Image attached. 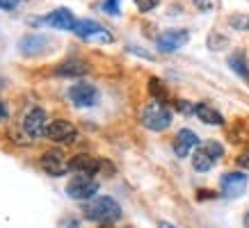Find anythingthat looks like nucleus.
Masks as SVG:
<instances>
[{"instance_id": "obj_1", "label": "nucleus", "mask_w": 249, "mask_h": 228, "mask_svg": "<svg viewBox=\"0 0 249 228\" xmlns=\"http://www.w3.org/2000/svg\"><path fill=\"white\" fill-rule=\"evenodd\" d=\"M83 212L89 221L114 224V221L121 219V205L112 196H94L83 205Z\"/></svg>"}, {"instance_id": "obj_15", "label": "nucleus", "mask_w": 249, "mask_h": 228, "mask_svg": "<svg viewBox=\"0 0 249 228\" xmlns=\"http://www.w3.org/2000/svg\"><path fill=\"white\" fill-rule=\"evenodd\" d=\"M55 71H57V76H85V73L89 71V64L73 57V60L62 62V64L55 68Z\"/></svg>"}, {"instance_id": "obj_5", "label": "nucleus", "mask_w": 249, "mask_h": 228, "mask_svg": "<svg viewBox=\"0 0 249 228\" xmlns=\"http://www.w3.org/2000/svg\"><path fill=\"white\" fill-rule=\"evenodd\" d=\"M46 137L53 139V142H60V144H73L78 137L76 126L67 119H55V121L48 123V130H46Z\"/></svg>"}, {"instance_id": "obj_3", "label": "nucleus", "mask_w": 249, "mask_h": 228, "mask_svg": "<svg viewBox=\"0 0 249 228\" xmlns=\"http://www.w3.org/2000/svg\"><path fill=\"white\" fill-rule=\"evenodd\" d=\"M98 192V180L94 176H80L78 174L76 178H71L67 185V194L76 201H89V198L96 196Z\"/></svg>"}, {"instance_id": "obj_28", "label": "nucleus", "mask_w": 249, "mask_h": 228, "mask_svg": "<svg viewBox=\"0 0 249 228\" xmlns=\"http://www.w3.org/2000/svg\"><path fill=\"white\" fill-rule=\"evenodd\" d=\"M178 110H181V112H192L190 103H185V100H178Z\"/></svg>"}, {"instance_id": "obj_4", "label": "nucleus", "mask_w": 249, "mask_h": 228, "mask_svg": "<svg viewBox=\"0 0 249 228\" xmlns=\"http://www.w3.org/2000/svg\"><path fill=\"white\" fill-rule=\"evenodd\" d=\"M69 169L76 171L80 176H96L98 171H112V169L106 164V160H98V158H91L87 153H80V155H73L69 160Z\"/></svg>"}, {"instance_id": "obj_13", "label": "nucleus", "mask_w": 249, "mask_h": 228, "mask_svg": "<svg viewBox=\"0 0 249 228\" xmlns=\"http://www.w3.org/2000/svg\"><path fill=\"white\" fill-rule=\"evenodd\" d=\"M41 23L51 25V28H55V30H76V23H78V21L73 18L71 9L60 7V9H53V12L46 16Z\"/></svg>"}, {"instance_id": "obj_32", "label": "nucleus", "mask_w": 249, "mask_h": 228, "mask_svg": "<svg viewBox=\"0 0 249 228\" xmlns=\"http://www.w3.org/2000/svg\"><path fill=\"white\" fill-rule=\"evenodd\" d=\"M160 228H174L172 224H165V221H162V224H160Z\"/></svg>"}, {"instance_id": "obj_19", "label": "nucleus", "mask_w": 249, "mask_h": 228, "mask_svg": "<svg viewBox=\"0 0 249 228\" xmlns=\"http://www.w3.org/2000/svg\"><path fill=\"white\" fill-rule=\"evenodd\" d=\"M149 89H151V94L156 96V100H160V103H165V100L169 98V91L165 89V84L160 82L158 78H151V80H149Z\"/></svg>"}, {"instance_id": "obj_6", "label": "nucleus", "mask_w": 249, "mask_h": 228, "mask_svg": "<svg viewBox=\"0 0 249 228\" xmlns=\"http://www.w3.org/2000/svg\"><path fill=\"white\" fill-rule=\"evenodd\" d=\"M78 37L83 39H89V41H98V44H110L112 41V34L96 21H89V18H85V21H78L76 23V30H73Z\"/></svg>"}, {"instance_id": "obj_17", "label": "nucleus", "mask_w": 249, "mask_h": 228, "mask_svg": "<svg viewBox=\"0 0 249 228\" xmlns=\"http://www.w3.org/2000/svg\"><path fill=\"white\" fill-rule=\"evenodd\" d=\"M46 46H48V39L44 34H28L21 41V50L25 55H35V53H41Z\"/></svg>"}, {"instance_id": "obj_7", "label": "nucleus", "mask_w": 249, "mask_h": 228, "mask_svg": "<svg viewBox=\"0 0 249 228\" xmlns=\"http://www.w3.org/2000/svg\"><path fill=\"white\" fill-rule=\"evenodd\" d=\"M23 130H25L32 139L44 137L46 130H48V116H46V110H41V107H32L30 112L25 114V119H23Z\"/></svg>"}, {"instance_id": "obj_9", "label": "nucleus", "mask_w": 249, "mask_h": 228, "mask_svg": "<svg viewBox=\"0 0 249 228\" xmlns=\"http://www.w3.org/2000/svg\"><path fill=\"white\" fill-rule=\"evenodd\" d=\"M219 187H222V194L229 198L240 196L242 192L247 190V176L240 174V171H229L219 178Z\"/></svg>"}, {"instance_id": "obj_20", "label": "nucleus", "mask_w": 249, "mask_h": 228, "mask_svg": "<svg viewBox=\"0 0 249 228\" xmlns=\"http://www.w3.org/2000/svg\"><path fill=\"white\" fill-rule=\"evenodd\" d=\"M229 25L233 28V30H249V16L247 14H231L229 16Z\"/></svg>"}, {"instance_id": "obj_16", "label": "nucleus", "mask_w": 249, "mask_h": 228, "mask_svg": "<svg viewBox=\"0 0 249 228\" xmlns=\"http://www.w3.org/2000/svg\"><path fill=\"white\" fill-rule=\"evenodd\" d=\"M195 114L204 123H208V126H222V123H224V116H222V114H219L215 107L206 105V103H199V105H195Z\"/></svg>"}, {"instance_id": "obj_24", "label": "nucleus", "mask_w": 249, "mask_h": 228, "mask_svg": "<svg viewBox=\"0 0 249 228\" xmlns=\"http://www.w3.org/2000/svg\"><path fill=\"white\" fill-rule=\"evenodd\" d=\"M158 2L160 0H135V5L140 12H151V9L158 7Z\"/></svg>"}, {"instance_id": "obj_30", "label": "nucleus", "mask_w": 249, "mask_h": 228, "mask_svg": "<svg viewBox=\"0 0 249 228\" xmlns=\"http://www.w3.org/2000/svg\"><path fill=\"white\" fill-rule=\"evenodd\" d=\"M213 196H215L213 192H204V190L199 192V198H213Z\"/></svg>"}, {"instance_id": "obj_21", "label": "nucleus", "mask_w": 249, "mask_h": 228, "mask_svg": "<svg viewBox=\"0 0 249 228\" xmlns=\"http://www.w3.org/2000/svg\"><path fill=\"white\" fill-rule=\"evenodd\" d=\"M227 44H229V39L227 37H219L217 32H213L211 37H208V48H211V50H222Z\"/></svg>"}, {"instance_id": "obj_27", "label": "nucleus", "mask_w": 249, "mask_h": 228, "mask_svg": "<svg viewBox=\"0 0 249 228\" xmlns=\"http://www.w3.org/2000/svg\"><path fill=\"white\" fill-rule=\"evenodd\" d=\"M18 0H0V9H14Z\"/></svg>"}, {"instance_id": "obj_31", "label": "nucleus", "mask_w": 249, "mask_h": 228, "mask_svg": "<svg viewBox=\"0 0 249 228\" xmlns=\"http://www.w3.org/2000/svg\"><path fill=\"white\" fill-rule=\"evenodd\" d=\"M245 228H249V212L245 214Z\"/></svg>"}, {"instance_id": "obj_8", "label": "nucleus", "mask_w": 249, "mask_h": 228, "mask_svg": "<svg viewBox=\"0 0 249 228\" xmlns=\"http://www.w3.org/2000/svg\"><path fill=\"white\" fill-rule=\"evenodd\" d=\"M39 164L44 169L48 176H64L69 171V160L64 158V153L57 151V148H51V151H46L41 158H39Z\"/></svg>"}, {"instance_id": "obj_12", "label": "nucleus", "mask_w": 249, "mask_h": 228, "mask_svg": "<svg viewBox=\"0 0 249 228\" xmlns=\"http://www.w3.org/2000/svg\"><path fill=\"white\" fill-rule=\"evenodd\" d=\"M196 146H199V137H196L190 128L178 130L176 137H174V153H176L178 158H188Z\"/></svg>"}, {"instance_id": "obj_29", "label": "nucleus", "mask_w": 249, "mask_h": 228, "mask_svg": "<svg viewBox=\"0 0 249 228\" xmlns=\"http://www.w3.org/2000/svg\"><path fill=\"white\" fill-rule=\"evenodd\" d=\"M7 119V107H5V103L0 100V121H5Z\"/></svg>"}, {"instance_id": "obj_10", "label": "nucleus", "mask_w": 249, "mask_h": 228, "mask_svg": "<svg viewBox=\"0 0 249 228\" xmlns=\"http://www.w3.org/2000/svg\"><path fill=\"white\" fill-rule=\"evenodd\" d=\"M188 39H190L188 30H167L158 37V50H162V53H174V50H178L181 46L188 44Z\"/></svg>"}, {"instance_id": "obj_23", "label": "nucleus", "mask_w": 249, "mask_h": 228, "mask_svg": "<svg viewBox=\"0 0 249 228\" xmlns=\"http://www.w3.org/2000/svg\"><path fill=\"white\" fill-rule=\"evenodd\" d=\"M195 5L201 12H213V9L219 7V0H195Z\"/></svg>"}, {"instance_id": "obj_25", "label": "nucleus", "mask_w": 249, "mask_h": 228, "mask_svg": "<svg viewBox=\"0 0 249 228\" xmlns=\"http://www.w3.org/2000/svg\"><path fill=\"white\" fill-rule=\"evenodd\" d=\"M103 9H106V14L117 16L119 14V0H106V2H103Z\"/></svg>"}, {"instance_id": "obj_26", "label": "nucleus", "mask_w": 249, "mask_h": 228, "mask_svg": "<svg viewBox=\"0 0 249 228\" xmlns=\"http://www.w3.org/2000/svg\"><path fill=\"white\" fill-rule=\"evenodd\" d=\"M238 164H240L242 169H247V171H249V148H245V151L238 155Z\"/></svg>"}, {"instance_id": "obj_11", "label": "nucleus", "mask_w": 249, "mask_h": 228, "mask_svg": "<svg viewBox=\"0 0 249 228\" xmlns=\"http://www.w3.org/2000/svg\"><path fill=\"white\" fill-rule=\"evenodd\" d=\"M96 96H98L96 87H91L87 82H78L69 89V98L73 100V105H78V107H91Z\"/></svg>"}, {"instance_id": "obj_22", "label": "nucleus", "mask_w": 249, "mask_h": 228, "mask_svg": "<svg viewBox=\"0 0 249 228\" xmlns=\"http://www.w3.org/2000/svg\"><path fill=\"white\" fill-rule=\"evenodd\" d=\"M201 146H204L206 151L211 153V155H213L215 160H219L222 155H224V148H222V144H219V142H213V139H211V142H204Z\"/></svg>"}, {"instance_id": "obj_14", "label": "nucleus", "mask_w": 249, "mask_h": 228, "mask_svg": "<svg viewBox=\"0 0 249 228\" xmlns=\"http://www.w3.org/2000/svg\"><path fill=\"white\" fill-rule=\"evenodd\" d=\"M215 162H217V160L213 158L204 146H199V148L195 151V155H192V169H195V171H199V174L211 171V169L215 167Z\"/></svg>"}, {"instance_id": "obj_18", "label": "nucleus", "mask_w": 249, "mask_h": 228, "mask_svg": "<svg viewBox=\"0 0 249 228\" xmlns=\"http://www.w3.org/2000/svg\"><path fill=\"white\" fill-rule=\"evenodd\" d=\"M229 64L233 66V71L238 73V76H242V78H247V76H249V68H247V60H245V53H235V55H231Z\"/></svg>"}, {"instance_id": "obj_2", "label": "nucleus", "mask_w": 249, "mask_h": 228, "mask_svg": "<svg viewBox=\"0 0 249 228\" xmlns=\"http://www.w3.org/2000/svg\"><path fill=\"white\" fill-rule=\"evenodd\" d=\"M142 123H144V128L156 130V132L167 130L169 123H172V110L165 103H160V100H151L142 110Z\"/></svg>"}]
</instances>
